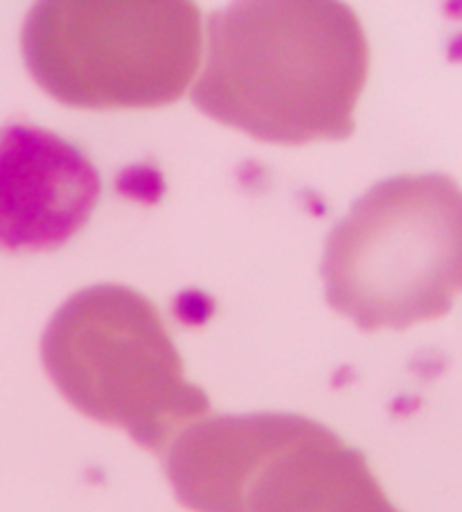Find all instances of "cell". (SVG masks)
<instances>
[{"instance_id":"7a4b0ae2","label":"cell","mask_w":462,"mask_h":512,"mask_svg":"<svg viewBox=\"0 0 462 512\" xmlns=\"http://www.w3.org/2000/svg\"><path fill=\"white\" fill-rule=\"evenodd\" d=\"M325 296L363 332L449 314L462 294V188L399 174L370 188L327 237Z\"/></svg>"},{"instance_id":"3957f363","label":"cell","mask_w":462,"mask_h":512,"mask_svg":"<svg viewBox=\"0 0 462 512\" xmlns=\"http://www.w3.org/2000/svg\"><path fill=\"white\" fill-rule=\"evenodd\" d=\"M41 359L59 393L79 413L127 431L161 454L210 411L147 296L129 287H86L52 314Z\"/></svg>"},{"instance_id":"5b68a950","label":"cell","mask_w":462,"mask_h":512,"mask_svg":"<svg viewBox=\"0 0 462 512\" xmlns=\"http://www.w3.org/2000/svg\"><path fill=\"white\" fill-rule=\"evenodd\" d=\"M102 181L82 149L48 129L0 127V249H59L82 231Z\"/></svg>"},{"instance_id":"277c9868","label":"cell","mask_w":462,"mask_h":512,"mask_svg":"<svg viewBox=\"0 0 462 512\" xmlns=\"http://www.w3.org/2000/svg\"><path fill=\"white\" fill-rule=\"evenodd\" d=\"M43 91L75 109L176 102L197 73L201 14L185 0H48L21 37Z\"/></svg>"},{"instance_id":"6da1fadb","label":"cell","mask_w":462,"mask_h":512,"mask_svg":"<svg viewBox=\"0 0 462 512\" xmlns=\"http://www.w3.org/2000/svg\"><path fill=\"white\" fill-rule=\"evenodd\" d=\"M370 50L348 5L251 0L212 14L192 100L201 113L278 145L341 140L368 79Z\"/></svg>"},{"instance_id":"8992f818","label":"cell","mask_w":462,"mask_h":512,"mask_svg":"<svg viewBox=\"0 0 462 512\" xmlns=\"http://www.w3.org/2000/svg\"><path fill=\"white\" fill-rule=\"evenodd\" d=\"M235 512H399L361 449L332 429L289 413L248 472Z\"/></svg>"}]
</instances>
